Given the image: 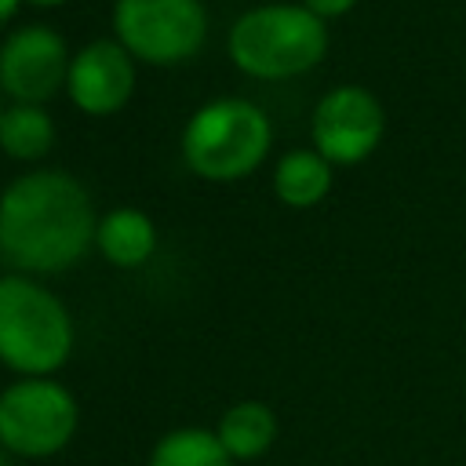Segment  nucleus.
Segmentation results:
<instances>
[{"instance_id": "obj_1", "label": "nucleus", "mask_w": 466, "mask_h": 466, "mask_svg": "<svg viewBox=\"0 0 466 466\" xmlns=\"http://www.w3.org/2000/svg\"><path fill=\"white\" fill-rule=\"evenodd\" d=\"M95 204L66 171L36 167L0 193V258L22 273L69 269L95 244Z\"/></svg>"}, {"instance_id": "obj_2", "label": "nucleus", "mask_w": 466, "mask_h": 466, "mask_svg": "<svg viewBox=\"0 0 466 466\" xmlns=\"http://www.w3.org/2000/svg\"><path fill=\"white\" fill-rule=\"evenodd\" d=\"M328 55V25L302 4H262L229 29V58L255 80H291Z\"/></svg>"}, {"instance_id": "obj_3", "label": "nucleus", "mask_w": 466, "mask_h": 466, "mask_svg": "<svg viewBox=\"0 0 466 466\" xmlns=\"http://www.w3.org/2000/svg\"><path fill=\"white\" fill-rule=\"evenodd\" d=\"M69 353L73 320L62 299L29 277H0V360L25 379H44Z\"/></svg>"}, {"instance_id": "obj_4", "label": "nucleus", "mask_w": 466, "mask_h": 466, "mask_svg": "<svg viewBox=\"0 0 466 466\" xmlns=\"http://www.w3.org/2000/svg\"><path fill=\"white\" fill-rule=\"evenodd\" d=\"M273 142L269 116L248 98H215L200 106L182 131V160L208 182L251 175Z\"/></svg>"}, {"instance_id": "obj_5", "label": "nucleus", "mask_w": 466, "mask_h": 466, "mask_svg": "<svg viewBox=\"0 0 466 466\" xmlns=\"http://www.w3.org/2000/svg\"><path fill=\"white\" fill-rule=\"evenodd\" d=\"M76 400L55 379H22L0 393V444L22 459H47L76 433Z\"/></svg>"}, {"instance_id": "obj_6", "label": "nucleus", "mask_w": 466, "mask_h": 466, "mask_svg": "<svg viewBox=\"0 0 466 466\" xmlns=\"http://www.w3.org/2000/svg\"><path fill=\"white\" fill-rule=\"evenodd\" d=\"M113 29L131 58L175 66L204 47L208 11L200 0H116Z\"/></svg>"}, {"instance_id": "obj_7", "label": "nucleus", "mask_w": 466, "mask_h": 466, "mask_svg": "<svg viewBox=\"0 0 466 466\" xmlns=\"http://www.w3.org/2000/svg\"><path fill=\"white\" fill-rule=\"evenodd\" d=\"M309 131H313V149L331 167H353L379 149L386 131V113L368 87L342 84L317 102Z\"/></svg>"}, {"instance_id": "obj_8", "label": "nucleus", "mask_w": 466, "mask_h": 466, "mask_svg": "<svg viewBox=\"0 0 466 466\" xmlns=\"http://www.w3.org/2000/svg\"><path fill=\"white\" fill-rule=\"evenodd\" d=\"M69 55L62 33L51 25H22L0 44V87L15 102L44 106L69 80Z\"/></svg>"}, {"instance_id": "obj_9", "label": "nucleus", "mask_w": 466, "mask_h": 466, "mask_svg": "<svg viewBox=\"0 0 466 466\" xmlns=\"http://www.w3.org/2000/svg\"><path fill=\"white\" fill-rule=\"evenodd\" d=\"M66 91L76 109L109 116L127 106L135 91V58L120 40H91L69 62Z\"/></svg>"}, {"instance_id": "obj_10", "label": "nucleus", "mask_w": 466, "mask_h": 466, "mask_svg": "<svg viewBox=\"0 0 466 466\" xmlns=\"http://www.w3.org/2000/svg\"><path fill=\"white\" fill-rule=\"evenodd\" d=\"M95 248L102 251L106 262L120 269H135L157 251V226L138 208H113L109 215L98 218Z\"/></svg>"}, {"instance_id": "obj_11", "label": "nucleus", "mask_w": 466, "mask_h": 466, "mask_svg": "<svg viewBox=\"0 0 466 466\" xmlns=\"http://www.w3.org/2000/svg\"><path fill=\"white\" fill-rule=\"evenodd\" d=\"M215 437L222 441V448L229 451L233 462L258 459L277 441V415L262 400H240V404H233V408L222 411Z\"/></svg>"}, {"instance_id": "obj_12", "label": "nucleus", "mask_w": 466, "mask_h": 466, "mask_svg": "<svg viewBox=\"0 0 466 466\" xmlns=\"http://www.w3.org/2000/svg\"><path fill=\"white\" fill-rule=\"evenodd\" d=\"M331 189V164L317 149H291L277 160L273 193L288 208H313Z\"/></svg>"}, {"instance_id": "obj_13", "label": "nucleus", "mask_w": 466, "mask_h": 466, "mask_svg": "<svg viewBox=\"0 0 466 466\" xmlns=\"http://www.w3.org/2000/svg\"><path fill=\"white\" fill-rule=\"evenodd\" d=\"M55 146V120L44 106L11 102L0 116V149L11 160H40Z\"/></svg>"}, {"instance_id": "obj_14", "label": "nucleus", "mask_w": 466, "mask_h": 466, "mask_svg": "<svg viewBox=\"0 0 466 466\" xmlns=\"http://www.w3.org/2000/svg\"><path fill=\"white\" fill-rule=\"evenodd\" d=\"M149 466H233V459L211 430L182 426L160 437L149 455Z\"/></svg>"}, {"instance_id": "obj_15", "label": "nucleus", "mask_w": 466, "mask_h": 466, "mask_svg": "<svg viewBox=\"0 0 466 466\" xmlns=\"http://www.w3.org/2000/svg\"><path fill=\"white\" fill-rule=\"evenodd\" d=\"M302 7H309L317 18H342L346 11H353L357 7V0H302Z\"/></svg>"}, {"instance_id": "obj_16", "label": "nucleus", "mask_w": 466, "mask_h": 466, "mask_svg": "<svg viewBox=\"0 0 466 466\" xmlns=\"http://www.w3.org/2000/svg\"><path fill=\"white\" fill-rule=\"evenodd\" d=\"M18 4H22V0H0V22H7V18L18 11Z\"/></svg>"}, {"instance_id": "obj_17", "label": "nucleus", "mask_w": 466, "mask_h": 466, "mask_svg": "<svg viewBox=\"0 0 466 466\" xmlns=\"http://www.w3.org/2000/svg\"><path fill=\"white\" fill-rule=\"evenodd\" d=\"M25 4H33V7H58V4H66V0H25Z\"/></svg>"}, {"instance_id": "obj_18", "label": "nucleus", "mask_w": 466, "mask_h": 466, "mask_svg": "<svg viewBox=\"0 0 466 466\" xmlns=\"http://www.w3.org/2000/svg\"><path fill=\"white\" fill-rule=\"evenodd\" d=\"M7 455H11V451H7L4 444H0V466H11V459H7Z\"/></svg>"}, {"instance_id": "obj_19", "label": "nucleus", "mask_w": 466, "mask_h": 466, "mask_svg": "<svg viewBox=\"0 0 466 466\" xmlns=\"http://www.w3.org/2000/svg\"><path fill=\"white\" fill-rule=\"evenodd\" d=\"M0 95H4V87H0ZM4 109H7V106H4V102H0V116H4Z\"/></svg>"}]
</instances>
